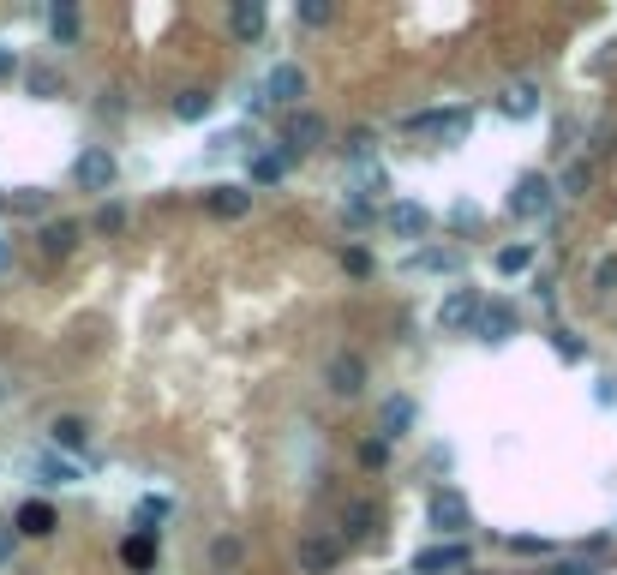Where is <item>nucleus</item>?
Masks as SVG:
<instances>
[{"instance_id":"3","label":"nucleus","mask_w":617,"mask_h":575,"mask_svg":"<svg viewBox=\"0 0 617 575\" xmlns=\"http://www.w3.org/2000/svg\"><path fill=\"white\" fill-rule=\"evenodd\" d=\"M72 180H78L84 192H114V180H120V162H114V150H102V144H84V150H78V162H72Z\"/></svg>"},{"instance_id":"40","label":"nucleus","mask_w":617,"mask_h":575,"mask_svg":"<svg viewBox=\"0 0 617 575\" xmlns=\"http://www.w3.org/2000/svg\"><path fill=\"white\" fill-rule=\"evenodd\" d=\"M372 144H378V138H372V132H366V126H360V132H348V156H354V162H360V156H366V150H372Z\"/></svg>"},{"instance_id":"35","label":"nucleus","mask_w":617,"mask_h":575,"mask_svg":"<svg viewBox=\"0 0 617 575\" xmlns=\"http://www.w3.org/2000/svg\"><path fill=\"white\" fill-rule=\"evenodd\" d=\"M360 462H366V468H384V462H390V444H384V438H366V444H360Z\"/></svg>"},{"instance_id":"15","label":"nucleus","mask_w":617,"mask_h":575,"mask_svg":"<svg viewBox=\"0 0 617 575\" xmlns=\"http://www.w3.org/2000/svg\"><path fill=\"white\" fill-rule=\"evenodd\" d=\"M12 528H18V534H30V540H48V534L60 528V516H54V504H42V498H30V504H18V516H12Z\"/></svg>"},{"instance_id":"30","label":"nucleus","mask_w":617,"mask_h":575,"mask_svg":"<svg viewBox=\"0 0 617 575\" xmlns=\"http://www.w3.org/2000/svg\"><path fill=\"white\" fill-rule=\"evenodd\" d=\"M6 210H18V216H42V210H48V192H36V186H30V192H12Z\"/></svg>"},{"instance_id":"9","label":"nucleus","mask_w":617,"mask_h":575,"mask_svg":"<svg viewBox=\"0 0 617 575\" xmlns=\"http://www.w3.org/2000/svg\"><path fill=\"white\" fill-rule=\"evenodd\" d=\"M468 336H480L486 348H498V342H510V336H516V306H504V300H486Z\"/></svg>"},{"instance_id":"41","label":"nucleus","mask_w":617,"mask_h":575,"mask_svg":"<svg viewBox=\"0 0 617 575\" xmlns=\"http://www.w3.org/2000/svg\"><path fill=\"white\" fill-rule=\"evenodd\" d=\"M12 66H18V60H12V48H0V78H12Z\"/></svg>"},{"instance_id":"44","label":"nucleus","mask_w":617,"mask_h":575,"mask_svg":"<svg viewBox=\"0 0 617 575\" xmlns=\"http://www.w3.org/2000/svg\"><path fill=\"white\" fill-rule=\"evenodd\" d=\"M0 210H6V192H0Z\"/></svg>"},{"instance_id":"11","label":"nucleus","mask_w":617,"mask_h":575,"mask_svg":"<svg viewBox=\"0 0 617 575\" xmlns=\"http://www.w3.org/2000/svg\"><path fill=\"white\" fill-rule=\"evenodd\" d=\"M342 540L336 534H312V540H300V575H330L336 564H342Z\"/></svg>"},{"instance_id":"27","label":"nucleus","mask_w":617,"mask_h":575,"mask_svg":"<svg viewBox=\"0 0 617 575\" xmlns=\"http://www.w3.org/2000/svg\"><path fill=\"white\" fill-rule=\"evenodd\" d=\"M552 348H558V360H570V366L588 360V342H582L576 330H552Z\"/></svg>"},{"instance_id":"14","label":"nucleus","mask_w":617,"mask_h":575,"mask_svg":"<svg viewBox=\"0 0 617 575\" xmlns=\"http://www.w3.org/2000/svg\"><path fill=\"white\" fill-rule=\"evenodd\" d=\"M402 270H408V276H450V270H462V258H456L450 246H414V252L402 258Z\"/></svg>"},{"instance_id":"25","label":"nucleus","mask_w":617,"mask_h":575,"mask_svg":"<svg viewBox=\"0 0 617 575\" xmlns=\"http://www.w3.org/2000/svg\"><path fill=\"white\" fill-rule=\"evenodd\" d=\"M210 108H216L210 90H180V96H174V120H204Z\"/></svg>"},{"instance_id":"37","label":"nucleus","mask_w":617,"mask_h":575,"mask_svg":"<svg viewBox=\"0 0 617 575\" xmlns=\"http://www.w3.org/2000/svg\"><path fill=\"white\" fill-rule=\"evenodd\" d=\"M594 288H600V294L617 288V258H600V264H594Z\"/></svg>"},{"instance_id":"31","label":"nucleus","mask_w":617,"mask_h":575,"mask_svg":"<svg viewBox=\"0 0 617 575\" xmlns=\"http://www.w3.org/2000/svg\"><path fill=\"white\" fill-rule=\"evenodd\" d=\"M30 96H60V72L54 66H30Z\"/></svg>"},{"instance_id":"39","label":"nucleus","mask_w":617,"mask_h":575,"mask_svg":"<svg viewBox=\"0 0 617 575\" xmlns=\"http://www.w3.org/2000/svg\"><path fill=\"white\" fill-rule=\"evenodd\" d=\"M12 552H18V528H12V522H0V570L12 564Z\"/></svg>"},{"instance_id":"24","label":"nucleus","mask_w":617,"mask_h":575,"mask_svg":"<svg viewBox=\"0 0 617 575\" xmlns=\"http://www.w3.org/2000/svg\"><path fill=\"white\" fill-rule=\"evenodd\" d=\"M288 162H294L288 150H258V156H252V180H258V186H276V180L288 174Z\"/></svg>"},{"instance_id":"21","label":"nucleus","mask_w":617,"mask_h":575,"mask_svg":"<svg viewBox=\"0 0 617 575\" xmlns=\"http://www.w3.org/2000/svg\"><path fill=\"white\" fill-rule=\"evenodd\" d=\"M48 36H54L60 48L78 42V6H72V0H54V6H48Z\"/></svg>"},{"instance_id":"33","label":"nucleus","mask_w":617,"mask_h":575,"mask_svg":"<svg viewBox=\"0 0 617 575\" xmlns=\"http://www.w3.org/2000/svg\"><path fill=\"white\" fill-rule=\"evenodd\" d=\"M120 228H126V210H120V204H102V210H96V234H120Z\"/></svg>"},{"instance_id":"17","label":"nucleus","mask_w":617,"mask_h":575,"mask_svg":"<svg viewBox=\"0 0 617 575\" xmlns=\"http://www.w3.org/2000/svg\"><path fill=\"white\" fill-rule=\"evenodd\" d=\"M78 240H84V228H78V222H66V216H60V222H42V234H36V246H42L48 258H72V246H78Z\"/></svg>"},{"instance_id":"18","label":"nucleus","mask_w":617,"mask_h":575,"mask_svg":"<svg viewBox=\"0 0 617 575\" xmlns=\"http://www.w3.org/2000/svg\"><path fill=\"white\" fill-rule=\"evenodd\" d=\"M228 36L258 42V36H264V6H258V0H234V6H228Z\"/></svg>"},{"instance_id":"28","label":"nucleus","mask_w":617,"mask_h":575,"mask_svg":"<svg viewBox=\"0 0 617 575\" xmlns=\"http://www.w3.org/2000/svg\"><path fill=\"white\" fill-rule=\"evenodd\" d=\"M36 474H42V486H72L78 474H72V462H60V456H42L36 462Z\"/></svg>"},{"instance_id":"26","label":"nucleus","mask_w":617,"mask_h":575,"mask_svg":"<svg viewBox=\"0 0 617 575\" xmlns=\"http://www.w3.org/2000/svg\"><path fill=\"white\" fill-rule=\"evenodd\" d=\"M534 270V246H504L498 252V276H528Z\"/></svg>"},{"instance_id":"4","label":"nucleus","mask_w":617,"mask_h":575,"mask_svg":"<svg viewBox=\"0 0 617 575\" xmlns=\"http://www.w3.org/2000/svg\"><path fill=\"white\" fill-rule=\"evenodd\" d=\"M426 528H438V534H462V528H474L468 498H462L456 486H438V492L426 498Z\"/></svg>"},{"instance_id":"38","label":"nucleus","mask_w":617,"mask_h":575,"mask_svg":"<svg viewBox=\"0 0 617 575\" xmlns=\"http://www.w3.org/2000/svg\"><path fill=\"white\" fill-rule=\"evenodd\" d=\"M342 222H348V228H366V222H372V204H366V198H354V204L342 210Z\"/></svg>"},{"instance_id":"20","label":"nucleus","mask_w":617,"mask_h":575,"mask_svg":"<svg viewBox=\"0 0 617 575\" xmlns=\"http://www.w3.org/2000/svg\"><path fill=\"white\" fill-rule=\"evenodd\" d=\"M48 438H54V450H66V456H78V450L90 444V420H78V414H60V420L48 426Z\"/></svg>"},{"instance_id":"6","label":"nucleus","mask_w":617,"mask_h":575,"mask_svg":"<svg viewBox=\"0 0 617 575\" xmlns=\"http://www.w3.org/2000/svg\"><path fill=\"white\" fill-rule=\"evenodd\" d=\"M366 378H372V372H366V360H360L354 348H342V354H330V360H324V384H330V396H342V402H348V396H360V390H366Z\"/></svg>"},{"instance_id":"45","label":"nucleus","mask_w":617,"mask_h":575,"mask_svg":"<svg viewBox=\"0 0 617 575\" xmlns=\"http://www.w3.org/2000/svg\"><path fill=\"white\" fill-rule=\"evenodd\" d=\"M0 402H6V384H0Z\"/></svg>"},{"instance_id":"2","label":"nucleus","mask_w":617,"mask_h":575,"mask_svg":"<svg viewBox=\"0 0 617 575\" xmlns=\"http://www.w3.org/2000/svg\"><path fill=\"white\" fill-rule=\"evenodd\" d=\"M408 132H426L438 144H456L474 132V108H426V114H408Z\"/></svg>"},{"instance_id":"1","label":"nucleus","mask_w":617,"mask_h":575,"mask_svg":"<svg viewBox=\"0 0 617 575\" xmlns=\"http://www.w3.org/2000/svg\"><path fill=\"white\" fill-rule=\"evenodd\" d=\"M552 204H558V186H552V174H522V180L510 186V198H504V210H510L516 222H540Z\"/></svg>"},{"instance_id":"29","label":"nucleus","mask_w":617,"mask_h":575,"mask_svg":"<svg viewBox=\"0 0 617 575\" xmlns=\"http://www.w3.org/2000/svg\"><path fill=\"white\" fill-rule=\"evenodd\" d=\"M132 570H150V558H156V540H150V528L138 534V540H126V552H120Z\"/></svg>"},{"instance_id":"32","label":"nucleus","mask_w":617,"mask_h":575,"mask_svg":"<svg viewBox=\"0 0 617 575\" xmlns=\"http://www.w3.org/2000/svg\"><path fill=\"white\" fill-rule=\"evenodd\" d=\"M330 18H336L330 0H306V6H300V24H306V30H318V24H330Z\"/></svg>"},{"instance_id":"36","label":"nucleus","mask_w":617,"mask_h":575,"mask_svg":"<svg viewBox=\"0 0 617 575\" xmlns=\"http://www.w3.org/2000/svg\"><path fill=\"white\" fill-rule=\"evenodd\" d=\"M210 558H216V564H240V540H234V534L210 540Z\"/></svg>"},{"instance_id":"42","label":"nucleus","mask_w":617,"mask_h":575,"mask_svg":"<svg viewBox=\"0 0 617 575\" xmlns=\"http://www.w3.org/2000/svg\"><path fill=\"white\" fill-rule=\"evenodd\" d=\"M552 575H594V570H588V564H558Z\"/></svg>"},{"instance_id":"12","label":"nucleus","mask_w":617,"mask_h":575,"mask_svg":"<svg viewBox=\"0 0 617 575\" xmlns=\"http://www.w3.org/2000/svg\"><path fill=\"white\" fill-rule=\"evenodd\" d=\"M384 222H390V234H396V240H426V228H432V210H426V204H414V198H396Z\"/></svg>"},{"instance_id":"8","label":"nucleus","mask_w":617,"mask_h":575,"mask_svg":"<svg viewBox=\"0 0 617 575\" xmlns=\"http://www.w3.org/2000/svg\"><path fill=\"white\" fill-rule=\"evenodd\" d=\"M480 288H450L444 294V306H438V324L450 330V336H462V330H474V318H480Z\"/></svg>"},{"instance_id":"7","label":"nucleus","mask_w":617,"mask_h":575,"mask_svg":"<svg viewBox=\"0 0 617 575\" xmlns=\"http://www.w3.org/2000/svg\"><path fill=\"white\" fill-rule=\"evenodd\" d=\"M264 96H270V102H282V108H306V66L276 60V66L264 72Z\"/></svg>"},{"instance_id":"22","label":"nucleus","mask_w":617,"mask_h":575,"mask_svg":"<svg viewBox=\"0 0 617 575\" xmlns=\"http://www.w3.org/2000/svg\"><path fill=\"white\" fill-rule=\"evenodd\" d=\"M498 108H504L510 120H528V114L540 108V84H528V78H522V84H510V90L498 96Z\"/></svg>"},{"instance_id":"23","label":"nucleus","mask_w":617,"mask_h":575,"mask_svg":"<svg viewBox=\"0 0 617 575\" xmlns=\"http://www.w3.org/2000/svg\"><path fill=\"white\" fill-rule=\"evenodd\" d=\"M552 186H558L564 198H582V192L594 186V162H588V156H576V162H564V174H558Z\"/></svg>"},{"instance_id":"19","label":"nucleus","mask_w":617,"mask_h":575,"mask_svg":"<svg viewBox=\"0 0 617 575\" xmlns=\"http://www.w3.org/2000/svg\"><path fill=\"white\" fill-rule=\"evenodd\" d=\"M372 528H378V510H372V504H348V510H342V534H336V540H342V546H366V540H372Z\"/></svg>"},{"instance_id":"43","label":"nucleus","mask_w":617,"mask_h":575,"mask_svg":"<svg viewBox=\"0 0 617 575\" xmlns=\"http://www.w3.org/2000/svg\"><path fill=\"white\" fill-rule=\"evenodd\" d=\"M6 264H12V246H6V240H0V270H6Z\"/></svg>"},{"instance_id":"5","label":"nucleus","mask_w":617,"mask_h":575,"mask_svg":"<svg viewBox=\"0 0 617 575\" xmlns=\"http://www.w3.org/2000/svg\"><path fill=\"white\" fill-rule=\"evenodd\" d=\"M324 114L318 108H288V120H282V138L276 144H288V156H306V150H318L324 144Z\"/></svg>"},{"instance_id":"13","label":"nucleus","mask_w":617,"mask_h":575,"mask_svg":"<svg viewBox=\"0 0 617 575\" xmlns=\"http://www.w3.org/2000/svg\"><path fill=\"white\" fill-rule=\"evenodd\" d=\"M414 420H420V408H414L408 396H384V408H378V438H384V444H396V438H408V432H414Z\"/></svg>"},{"instance_id":"10","label":"nucleus","mask_w":617,"mask_h":575,"mask_svg":"<svg viewBox=\"0 0 617 575\" xmlns=\"http://www.w3.org/2000/svg\"><path fill=\"white\" fill-rule=\"evenodd\" d=\"M468 564H474V552H468L462 540H444V546L414 552V575H450V570H468Z\"/></svg>"},{"instance_id":"34","label":"nucleus","mask_w":617,"mask_h":575,"mask_svg":"<svg viewBox=\"0 0 617 575\" xmlns=\"http://www.w3.org/2000/svg\"><path fill=\"white\" fill-rule=\"evenodd\" d=\"M342 270H348V276H372V252L348 246V252H342Z\"/></svg>"},{"instance_id":"16","label":"nucleus","mask_w":617,"mask_h":575,"mask_svg":"<svg viewBox=\"0 0 617 575\" xmlns=\"http://www.w3.org/2000/svg\"><path fill=\"white\" fill-rule=\"evenodd\" d=\"M204 210L222 216V222H234V216L252 210V192H246V186H210V192H204Z\"/></svg>"}]
</instances>
